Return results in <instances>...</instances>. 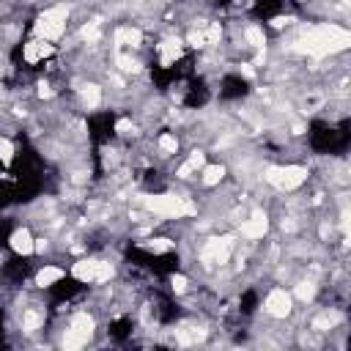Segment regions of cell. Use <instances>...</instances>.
Instances as JSON below:
<instances>
[{"label": "cell", "mask_w": 351, "mask_h": 351, "mask_svg": "<svg viewBox=\"0 0 351 351\" xmlns=\"http://www.w3.org/2000/svg\"><path fill=\"white\" fill-rule=\"evenodd\" d=\"M266 233H269V214H266L263 208H252V211L239 222V230H236V236L244 239L247 244L263 241Z\"/></svg>", "instance_id": "cell-9"}, {"label": "cell", "mask_w": 351, "mask_h": 351, "mask_svg": "<svg viewBox=\"0 0 351 351\" xmlns=\"http://www.w3.org/2000/svg\"><path fill=\"white\" fill-rule=\"evenodd\" d=\"M261 307H263V313H266L271 321H288V318L293 315V310H296V302H293L291 288H285V285H271V288L266 291Z\"/></svg>", "instance_id": "cell-8"}, {"label": "cell", "mask_w": 351, "mask_h": 351, "mask_svg": "<svg viewBox=\"0 0 351 351\" xmlns=\"http://www.w3.org/2000/svg\"><path fill=\"white\" fill-rule=\"evenodd\" d=\"M140 247L148 250V252H154V255H167V252L176 250V241L170 236H151V239L140 241Z\"/></svg>", "instance_id": "cell-19"}, {"label": "cell", "mask_w": 351, "mask_h": 351, "mask_svg": "<svg viewBox=\"0 0 351 351\" xmlns=\"http://www.w3.org/2000/svg\"><path fill=\"white\" fill-rule=\"evenodd\" d=\"M351 36L343 25L337 22H318V25H310L299 38H296V52L313 58V60H324L329 55H337L348 47Z\"/></svg>", "instance_id": "cell-1"}, {"label": "cell", "mask_w": 351, "mask_h": 351, "mask_svg": "<svg viewBox=\"0 0 351 351\" xmlns=\"http://www.w3.org/2000/svg\"><path fill=\"white\" fill-rule=\"evenodd\" d=\"M203 165H206V151H203V148H192L189 156L176 167V178H178V181H189V178H195V176L200 173Z\"/></svg>", "instance_id": "cell-15"}, {"label": "cell", "mask_w": 351, "mask_h": 351, "mask_svg": "<svg viewBox=\"0 0 351 351\" xmlns=\"http://www.w3.org/2000/svg\"><path fill=\"white\" fill-rule=\"evenodd\" d=\"M236 233H222V236H211V239H206L203 244H200V250H197V261H200V266L203 269H208V271H219V269H225L228 263H230V258H233V252H236Z\"/></svg>", "instance_id": "cell-4"}, {"label": "cell", "mask_w": 351, "mask_h": 351, "mask_svg": "<svg viewBox=\"0 0 351 351\" xmlns=\"http://www.w3.org/2000/svg\"><path fill=\"white\" fill-rule=\"evenodd\" d=\"M77 99H80V107H82V110L96 112V110L104 104V88H101L99 82L88 80V82H82V85L77 88Z\"/></svg>", "instance_id": "cell-13"}, {"label": "cell", "mask_w": 351, "mask_h": 351, "mask_svg": "<svg viewBox=\"0 0 351 351\" xmlns=\"http://www.w3.org/2000/svg\"><path fill=\"white\" fill-rule=\"evenodd\" d=\"M14 154H16L14 140L5 137V134H0V162H3V165H11V162H14Z\"/></svg>", "instance_id": "cell-21"}, {"label": "cell", "mask_w": 351, "mask_h": 351, "mask_svg": "<svg viewBox=\"0 0 351 351\" xmlns=\"http://www.w3.org/2000/svg\"><path fill=\"white\" fill-rule=\"evenodd\" d=\"M310 178V170L304 165H266L263 167V184L274 186L277 192H296L307 184Z\"/></svg>", "instance_id": "cell-5"}, {"label": "cell", "mask_w": 351, "mask_h": 351, "mask_svg": "<svg viewBox=\"0 0 351 351\" xmlns=\"http://www.w3.org/2000/svg\"><path fill=\"white\" fill-rule=\"evenodd\" d=\"M69 274L82 282V285H104L115 277V263L110 258H96V255H88V258H80L71 263Z\"/></svg>", "instance_id": "cell-7"}, {"label": "cell", "mask_w": 351, "mask_h": 351, "mask_svg": "<svg viewBox=\"0 0 351 351\" xmlns=\"http://www.w3.org/2000/svg\"><path fill=\"white\" fill-rule=\"evenodd\" d=\"M49 239L47 236H36V255H44V252H49Z\"/></svg>", "instance_id": "cell-24"}, {"label": "cell", "mask_w": 351, "mask_h": 351, "mask_svg": "<svg viewBox=\"0 0 351 351\" xmlns=\"http://www.w3.org/2000/svg\"><path fill=\"white\" fill-rule=\"evenodd\" d=\"M225 173H228V167H225L222 162H206V165L200 167L197 181H200V186L214 189V186H219V184L225 181Z\"/></svg>", "instance_id": "cell-17"}, {"label": "cell", "mask_w": 351, "mask_h": 351, "mask_svg": "<svg viewBox=\"0 0 351 351\" xmlns=\"http://www.w3.org/2000/svg\"><path fill=\"white\" fill-rule=\"evenodd\" d=\"M63 277H66V269H63V266H58V263H44V266L36 269L33 285H36V288H52V285H58Z\"/></svg>", "instance_id": "cell-16"}, {"label": "cell", "mask_w": 351, "mask_h": 351, "mask_svg": "<svg viewBox=\"0 0 351 351\" xmlns=\"http://www.w3.org/2000/svg\"><path fill=\"white\" fill-rule=\"evenodd\" d=\"M69 16H71V8L69 3H52L47 5L38 16H36V25H33V36L36 38H44V41H60L69 30Z\"/></svg>", "instance_id": "cell-3"}, {"label": "cell", "mask_w": 351, "mask_h": 351, "mask_svg": "<svg viewBox=\"0 0 351 351\" xmlns=\"http://www.w3.org/2000/svg\"><path fill=\"white\" fill-rule=\"evenodd\" d=\"M93 335H96V315L88 310H77L69 315L58 346L60 348H85L93 340Z\"/></svg>", "instance_id": "cell-6"}, {"label": "cell", "mask_w": 351, "mask_h": 351, "mask_svg": "<svg viewBox=\"0 0 351 351\" xmlns=\"http://www.w3.org/2000/svg\"><path fill=\"white\" fill-rule=\"evenodd\" d=\"M44 321H47V313L38 304H27V307H22V315H19V332L36 335L44 329Z\"/></svg>", "instance_id": "cell-14"}, {"label": "cell", "mask_w": 351, "mask_h": 351, "mask_svg": "<svg viewBox=\"0 0 351 351\" xmlns=\"http://www.w3.org/2000/svg\"><path fill=\"white\" fill-rule=\"evenodd\" d=\"M291 293H293V302L310 304L315 299V293H318V280L315 277H299L296 285L291 288Z\"/></svg>", "instance_id": "cell-18"}, {"label": "cell", "mask_w": 351, "mask_h": 351, "mask_svg": "<svg viewBox=\"0 0 351 351\" xmlns=\"http://www.w3.org/2000/svg\"><path fill=\"white\" fill-rule=\"evenodd\" d=\"M8 247H11V252L19 255V258L36 255V236H33L30 225H16V228L11 230V236H8Z\"/></svg>", "instance_id": "cell-10"}, {"label": "cell", "mask_w": 351, "mask_h": 351, "mask_svg": "<svg viewBox=\"0 0 351 351\" xmlns=\"http://www.w3.org/2000/svg\"><path fill=\"white\" fill-rule=\"evenodd\" d=\"M140 206L159 219H184L197 214V203H192L186 195H176V192H162V195H143Z\"/></svg>", "instance_id": "cell-2"}, {"label": "cell", "mask_w": 351, "mask_h": 351, "mask_svg": "<svg viewBox=\"0 0 351 351\" xmlns=\"http://www.w3.org/2000/svg\"><path fill=\"white\" fill-rule=\"evenodd\" d=\"M55 55V44L52 41H44V38H30V41H25L22 44V60L27 63V66H38L44 58H52Z\"/></svg>", "instance_id": "cell-12"}, {"label": "cell", "mask_w": 351, "mask_h": 351, "mask_svg": "<svg viewBox=\"0 0 351 351\" xmlns=\"http://www.w3.org/2000/svg\"><path fill=\"white\" fill-rule=\"evenodd\" d=\"M178 148H181V140H178L176 132H162V134L156 137V151H159V156H176Z\"/></svg>", "instance_id": "cell-20"}, {"label": "cell", "mask_w": 351, "mask_h": 351, "mask_svg": "<svg viewBox=\"0 0 351 351\" xmlns=\"http://www.w3.org/2000/svg\"><path fill=\"white\" fill-rule=\"evenodd\" d=\"M134 132H137V126H134L132 115H121V118L115 121V134H118V137H132Z\"/></svg>", "instance_id": "cell-22"}, {"label": "cell", "mask_w": 351, "mask_h": 351, "mask_svg": "<svg viewBox=\"0 0 351 351\" xmlns=\"http://www.w3.org/2000/svg\"><path fill=\"white\" fill-rule=\"evenodd\" d=\"M170 288H173V293L176 296H184V293H189V277L186 274H170Z\"/></svg>", "instance_id": "cell-23"}, {"label": "cell", "mask_w": 351, "mask_h": 351, "mask_svg": "<svg viewBox=\"0 0 351 351\" xmlns=\"http://www.w3.org/2000/svg\"><path fill=\"white\" fill-rule=\"evenodd\" d=\"M143 38H145V33H143V27H137V25H121V27H115V33H112L115 49H129V52H137V49L143 47Z\"/></svg>", "instance_id": "cell-11"}]
</instances>
